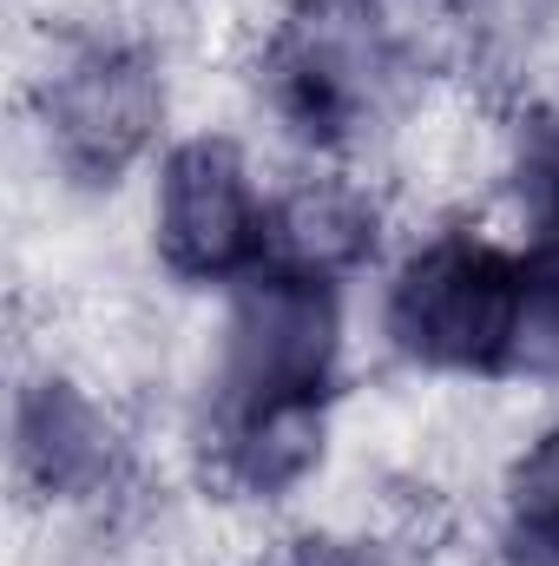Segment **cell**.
<instances>
[{
  "label": "cell",
  "instance_id": "1",
  "mask_svg": "<svg viewBox=\"0 0 559 566\" xmlns=\"http://www.w3.org/2000/svg\"><path fill=\"white\" fill-rule=\"evenodd\" d=\"M336 329L342 316L323 264H257L238 283L218 369V448L251 494H277L316 468Z\"/></svg>",
  "mask_w": 559,
  "mask_h": 566
},
{
  "label": "cell",
  "instance_id": "2",
  "mask_svg": "<svg viewBox=\"0 0 559 566\" xmlns=\"http://www.w3.org/2000/svg\"><path fill=\"white\" fill-rule=\"evenodd\" d=\"M534 271L481 238H441L402 264L389 290V336L421 369L520 376Z\"/></svg>",
  "mask_w": 559,
  "mask_h": 566
},
{
  "label": "cell",
  "instance_id": "3",
  "mask_svg": "<svg viewBox=\"0 0 559 566\" xmlns=\"http://www.w3.org/2000/svg\"><path fill=\"white\" fill-rule=\"evenodd\" d=\"M271 251L264 205L251 191V171L238 145L191 139L165 158L158 178V258L184 283L251 277Z\"/></svg>",
  "mask_w": 559,
  "mask_h": 566
},
{
  "label": "cell",
  "instance_id": "4",
  "mask_svg": "<svg viewBox=\"0 0 559 566\" xmlns=\"http://www.w3.org/2000/svg\"><path fill=\"white\" fill-rule=\"evenodd\" d=\"M158 126V73L139 46L93 40L46 86V139L80 185H113Z\"/></svg>",
  "mask_w": 559,
  "mask_h": 566
},
{
  "label": "cell",
  "instance_id": "5",
  "mask_svg": "<svg viewBox=\"0 0 559 566\" xmlns=\"http://www.w3.org/2000/svg\"><path fill=\"white\" fill-rule=\"evenodd\" d=\"M376 86V46L362 33V13L342 0L303 7L271 46V99L303 139H342L369 113Z\"/></svg>",
  "mask_w": 559,
  "mask_h": 566
},
{
  "label": "cell",
  "instance_id": "6",
  "mask_svg": "<svg viewBox=\"0 0 559 566\" xmlns=\"http://www.w3.org/2000/svg\"><path fill=\"white\" fill-rule=\"evenodd\" d=\"M13 461L27 488L53 501H80L113 474V428L73 382H33L13 409Z\"/></svg>",
  "mask_w": 559,
  "mask_h": 566
},
{
  "label": "cell",
  "instance_id": "7",
  "mask_svg": "<svg viewBox=\"0 0 559 566\" xmlns=\"http://www.w3.org/2000/svg\"><path fill=\"white\" fill-rule=\"evenodd\" d=\"M507 554L520 566H559V434H547L507 494Z\"/></svg>",
  "mask_w": 559,
  "mask_h": 566
},
{
  "label": "cell",
  "instance_id": "8",
  "mask_svg": "<svg viewBox=\"0 0 559 566\" xmlns=\"http://www.w3.org/2000/svg\"><path fill=\"white\" fill-rule=\"evenodd\" d=\"M520 191H527V211H534V224H540V238L559 251V133L527 151V178H520Z\"/></svg>",
  "mask_w": 559,
  "mask_h": 566
},
{
  "label": "cell",
  "instance_id": "9",
  "mask_svg": "<svg viewBox=\"0 0 559 566\" xmlns=\"http://www.w3.org/2000/svg\"><path fill=\"white\" fill-rule=\"evenodd\" d=\"M283 566H382V554L362 541H303V547H289Z\"/></svg>",
  "mask_w": 559,
  "mask_h": 566
}]
</instances>
